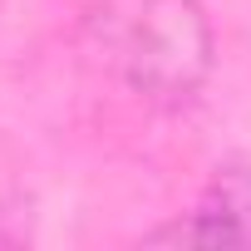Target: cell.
<instances>
[{"label":"cell","mask_w":251,"mask_h":251,"mask_svg":"<svg viewBox=\"0 0 251 251\" xmlns=\"http://www.w3.org/2000/svg\"><path fill=\"white\" fill-rule=\"evenodd\" d=\"M113 69L138 99L158 108H182L212 74L217 40L197 0H128L113 20Z\"/></svg>","instance_id":"cell-1"},{"label":"cell","mask_w":251,"mask_h":251,"mask_svg":"<svg viewBox=\"0 0 251 251\" xmlns=\"http://www.w3.org/2000/svg\"><path fill=\"white\" fill-rule=\"evenodd\" d=\"M143 241L153 246H251V158L217 168L197 207L148 231Z\"/></svg>","instance_id":"cell-2"}]
</instances>
